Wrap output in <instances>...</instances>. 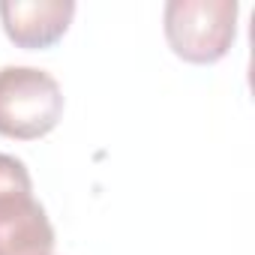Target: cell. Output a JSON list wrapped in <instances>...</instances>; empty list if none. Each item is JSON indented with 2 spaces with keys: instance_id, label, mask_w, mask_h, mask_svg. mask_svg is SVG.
<instances>
[{
  "instance_id": "7a4b0ae2",
  "label": "cell",
  "mask_w": 255,
  "mask_h": 255,
  "mask_svg": "<svg viewBox=\"0 0 255 255\" xmlns=\"http://www.w3.org/2000/svg\"><path fill=\"white\" fill-rule=\"evenodd\" d=\"M63 117V90L54 75L33 66L0 69V135L33 141Z\"/></svg>"
},
{
  "instance_id": "3957f363",
  "label": "cell",
  "mask_w": 255,
  "mask_h": 255,
  "mask_svg": "<svg viewBox=\"0 0 255 255\" xmlns=\"http://www.w3.org/2000/svg\"><path fill=\"white\" fill-rule=\"evenodd\" d=\"M54 228L21 159L0 153V255H51Z\"/></svg>"
},
{
  "instance_id": "6da1fadb",
  "label": "cell",
  "mask_w": 255,
  "mask_h": 255,
  "mask_svg": "<svg viewBox=\"0 0 255 255\" xmlns=\"http://www.w3.org/2000/svg\"><path fill=\"white\" fill-rule=\"evenodd\" d=\"M237 0H171L162 24L171 51L186 63H216L237 36Z\"/></svg>"
},
{
  "instance_id": "277c9868",
  "label": "cell",
  "mask_w": 255,
  "mask_h": 255,
  "mask_svg": "<svg viewBox=\"0 0 255 255\" xmlns=\"http://www.w3.org/2000/svg\"><path fill=\"white\" fill-rule=\"evenodd\" d=\"M72 15V0H3L0 3V21L6 36L27 51L54 45L69 30Z\"/></svg>"
}]
</instances>
